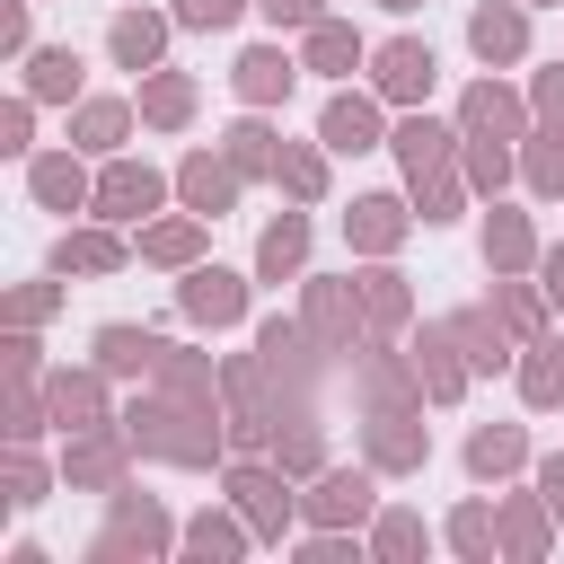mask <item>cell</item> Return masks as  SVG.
I'll use <instances>...</instances> for the list:
<instances>
[{"label":"cell","mask_w":564,"mask_h":564,"mask_svg":"<svg viewBox=\"0 0 564 564\" xmlns=\"http://www.w3.org/2000/svg\"><path fill=\"white\" fill-rule=\"evenodd\" d=\"M379 88L388 97H423L432 88V44H388L379 53Z\"/></svg>","instance_id":"obj_1"},{"label":"cell","mask_w":564,"mask_h":564,"mask_svg":"<svg viewBox=\"0 0 564 564\" xmlns=\"http://www.w3.org/2000/svg\"><path fill=\"white\" fill-rule=\"evenodd\" d=\"M326 141H335V150H370V106H361V97H335V106H326Z\"/></svg>","instance_id":"obj_2"},{"label":"cell","mask_w":564,"mask_h":564,"mask_svg":"<svg viewBox=\"0 0 564 564\" xmlns=\"http://www.w3.org/2000/svg\"><path fill=\"white\" fill-rule=\"evenodd\" d=\"M185 308H194V317H238V282H229V273H194V282H185Z\"/></svg>","instance_id":"obj_3"},{"label":"cell","mask_w":564,"mask_h":564,"mask_svg":"<svg viewBox=\"0 0 564 564\" xmlns=\"http://www.w3.org/2000/svg\"><path fill=\"white\" fill-rule=\"evenodd\" d=\"M467 35H476V53H485V62H494V53H520V18H511V9H476V26H467Z\"/></svg>","instance_id":"obj_4"},{"label":"cell","mask_w":564,"mask_h":564,"mask_svg":"<svg viewBox=\"0 0 564 564\" xmlns=\"http://www.w3.org/2000/svg\"><path fill=\"white\" fill-rule=\"evenodd\" d=\"M238 88H247V97H273V88H291V62H282V53H247V62H238Z\"/></svg>","instance_id":"obj_5"},{"label":"cell","mask_w":564,"mask_h":564,"mask_svg":"<svg viewBox=\"0 0 564 564\" xmlns=\"http://www.w3.org/2000/svg\"><path fill=\"white\" fill-rule=\"evenodd\" d=\"M115 53H123V62L141 70V62L159 53V18H115Z\"/></svg>","instance_id":"obj_6"},{"label":"cell","mask_w":564,"mask_h":564,"mask_svg":"<svg viewBox=\"0 0 564 564\" xmlns=\"http://www.w3.org/2000/svg\"><path fill=\"white\" fill-rule=\"evenodd\" d=\"M150 194H159V185H150L141 167H115V176H106V203H115V212H150Z\"/></svg>","instance_id":"obj_7"},{"label":"cell","mask_w":564,"mask_h":564,"mask_svg":"<svg viewBox=\"0 0 564 564\" xmlns=\"http://www.w3.org/2000/svg\"><path fill=\"white\" fill-rule=\"evenodd\" d=\"M97 344H106V361H115V370H141V361L159 352V344H150V335H132V326H106Z\"/></svg>","instance_id":"obj_8"},{"label":"cell","mask_w":564,"mask_h":564,"mask_svg":"<svg viewBox=\"0 0 564 564\" xmlns=\"http://www.w3.org/2000/svg\"><path fill=\"white\" fill-rule=\"evenodd\" d=\"M300 238H308L300 220H282V229H264V273H291V264H300Z\"/></svg>","instance_id":"obj_9"},{"label":"cell","mask_w":564,"mask_h":564,"mask_svg":"<svg viewBox=\"0 0 564 564\" xmlns=\"http://www.w3.org/2000/svg\"><path fill=\"white\" fill-rule=\"evenodd\" d=\"M185 194H194V203H229V176H220L212 159H194V167H185Z\"/></svg>","instance_id":"obj_10"},{"label":"cell","mask_w":564,"mask_h":564,"mask_svg":"<svg viewBox=\"0 0 564 564\" xmlns=\"http://www.w3.org/2000/svg\"><path fill=\"white\" fill-rule=\"evenodd\" d=\"M511 449H520V441H511V432H476V449H467V458H476V467H485V476H494V467H511Z\"/></svg>","instance_id":"obj_11"},{"label":"cell","mask_w":564,"mask_h":564,"mask_svg":"<svg viewBox=\"0 0 564 564\" xmlns=\"http://www.w3.org/2000/svg\"><path fill=\"white\" fill-rule=\"evenodd\" d=\"M70 70H79L70 53H44V62H35V88H44V97H62V88H70Z\"/></svg>","instance_id":"obj_12"},{"label":"cell","mask_w":564,"mask_h":564,"mask_svg":"<svg viewBox=\"0 0 564 564\" xmlns=\"http://www.w3.org/2000/svg\"><path fill=\"white\" fill-rule=\"evenodd\" d=\"M432 150H441V132H432V123H405V167H414V176L432 167Z\"/></svg>","instance_id":"obj_13"},{"label":"cell","mask_w":564,"mask_h":564,"mask_svg":"<svg viewBox=\"0 0 564 564\" xmlns=\"http://www.w3.org/2000/svg\"><path fill=\"white\" fill-rule=\"evenodd\" d=\"M317 62H326V70L352 62V35H344V26H317Z\"/></svg>","instance_id":"obj_14"},{"label":"cell","mask_w":564,"mask_h":564,"mask_svg":"<svg viewBox=\"0 0 564 564\" xmlns=\"http://www.w3.org/2000/svg\"><path fill=\"white\" fill-rule=\"evenodd\" d=\"M35 185H44V194H53V203H79V176H70V167H62V159H53V167H44V176H35Z\"/></svg>","instance_id":"obj_15"},{"label":"cell","mask_w":564,"mask_h":564,"mask_svg":"<svg viewBox=\"0 0 564 564\" xmlns=\"http://www.w3.org/2000/svg\"><path fill=\"white\" fill-rule=\"evenodd\" d=\"M106 256H115L106 238H62V264H106Z\"/></svg>","instance_id":"obj_16"},{"label":"cell","mask_w":564,"mask_h":564,"mask_svg":"<svg viewBox=\"0 0 564 564\" xmlns=\"http://www.w3.org/2000/svg\"><path fill=\"white\" fill-rule=\"evenodd\" d=\"M185 18H194V26H229V18H238V0H185Z\"/></svg>","instance_id":"obj_17"},{"label":"cell","mask_w":564,"mask_h":564,"mask_svg":"<svg viewBox=\"0 0 564 564\" xmlns=\"http://www.w3.org/2000/svg\"><path fill=\"white\" fill-rule=\"evenodd\" d=\"M150 115H167V123H176V115H185V88H176V79H159V88H150Z\"/></svg>","instance_id":"obj_18"},{"label":"cell","mask_w":564,"mask_h":564,"mask_svg":"<svg viewBox=\"0 0 564 564\" xmlns=\"http://www.w3.org/2000/svg\"><path fill=\"white\" fill-rule=\"evenodd\" d=\"M555 388H564V361H538L529 370V397H555Z\"/></svg>","instance_id":"obj_19"},{"label":"cell","mask_w":564,"mask_h":564,"mask_svg":"<svg viewBox=\"0 0 564 564\" xmlns=\"http://www.w3.org/2000/svg\"><path fill=\"white\" fill-rule=\"evenodd\" d=\"M538 185H564V141H546V150H538Z\"/></svg>","instance_id":"obj_20"},{"label":"cell","mask_w":564,"mask_h":564,"mask_svg":"<svg viewBox=\"0 0 564 564\" xmlns=\"http://www.w3.org/2000/svg\"><path fill=\"white\" fill-rule=\"evenodd\" d=\"M264 9H273L282 26H308V18H317V0H264Z\"/></svg>","instance_id":"obj_21"},{"label":"cell","mask_w":564,"mask_h":564,"mask_svg":"<svg viewBox=\"0 0 564 564\" xmlns=\"http://www.w3.org/2000/svg\"><path fill=\"white\" fill-rule=\"evenodd\" d=\"M546 502H555V511H564V458H555V467H546Z\"/></svg>","instance_id":"obj_22"},{"label":"cell","mask_w":564,"mask_h":564,"mask_svg":"<svg viewBox=\"0 0 564 564\" xmlns=\"http://www.w3.org/2000/svg\"><path fill=\"white\" fill-rule=\"evenodd\" d=\"M388 9H414V0H388Z\"/></svg>","instance_id":"obj_23"}]
</instances>
